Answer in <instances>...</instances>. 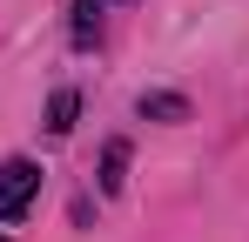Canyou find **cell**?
<instances>
[{
  "label": "cell",
  "mask_w": 249,
  "mask_h": 242,
  "mask_svg": "<svg viewBox=\"0 0 249 242\" xmlns=\"http://www.w3.org/2000/svg\"><path fill=\"white\" fill-rule=\"evenodd\" d=\"M34 189H41V168L27 155L0 161V222H14V215H27V202H34Z\"/></svg>",
  "instance_id": "obj_1"
},
{
  "label": "cell",
  "mask_w": 249,
  "mask_h": 242,
  "mask_svg": "<svg viewBox=\"0 0 249 242\" xmlns=\"http://www.w3.org/2000/svg\"><path fill=\"white\" fill-rule=\"evenodd\" d=\"M122 168H128V148H122V141H108V155H101V189H108V195L122 189Z\"/></svg>",
  "instance_id": "obj_2"
},
{
  "label": "cell",
  "mask_w": 249,
  "mask_h": 242,
  "mask_svg": "<svg viewBox=\"0 0 249 242\" xmlns=\"http://www.w3.org/2000/svg\"><path fill=\"white\" fill-rule=\"evenodd\" d=\"M142 115H162V121H182V94H142Z\"/></svg>",
  "instance_id": "obj_3"
},
{
  "label": "cell",
  "mask_w": 249,
  "mask_h": 242,
  "mask_svg": "<svg viewBox=\"0 0 249 242\" xmlns=\"http://www.w3.org/2000/svg\"><path fill=\"white\" fill-rule=\"evenodd\" d=\"M47 128H54V135L74 128V94H54V101H47Z\"/></svg>",
  "instance_id": "obj_4"
}]
</instances>
